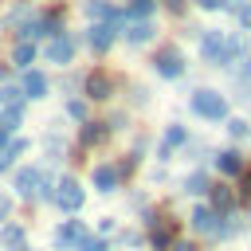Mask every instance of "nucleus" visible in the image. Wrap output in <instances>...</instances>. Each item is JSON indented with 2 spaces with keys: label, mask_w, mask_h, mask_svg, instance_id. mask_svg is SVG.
Instances as JSON below:
<instances>
[{
  "label": "nucleus",
  "mask_w": 251,
  "mask_h": 251,
  "mask_svg": "<svg viewBox=\"0 0 251 251\" xmlns=\"http://www.w3.org/2000/svg\"><path fill=\"white\" fill-rule=\"evenodd\" d=\"M227 133L239 141V137H247V133H251V122H243V118H227Z\"/></svg>",
  "instance_id": "28"
},
{
  "label": "nucleus",
  "mask_w": 251,
  "mask_h": 251,
  "mask_svg": "<svg viewBox=\"0 0 251 251\" xmlns=\"http://www.w3.org/2000/svg\"><path fill=\"white\" fill-rule=\"evenodd\" d=\"M122 31H126L122 24H114V20H98V24H90V27L82 31V43H86L94 55H110V47L118 43Z\"/></svg>",
  "instance_id": "3"
},
{
  "label": "nucleus",
  "mask_w": 251,
  "mask_h": 251,
  "mask_svg": "<svg viewBox=\"0 0 251 251\" xmlns=\"http://www.w3.org/2000/svg\"><path fill=\"white\" fill-rule=\"evenodd\" d=\"M149 231H153V235H149V243H153L157 251H161V247H169V243L176 239V224H173V220H165V216H157V224H153Z\"/></svg>",
  "instance_id": "19"
},
{
  "label": "nucleus",
  "mask_w": 251,
  "mask_h": 251,
  "mask_svg": "<svg viewBox=\"0 0 251 251\" xmlns=\"http://www.w3.org/2000/svg\"><path fill=\"white\" fill-rule=\"evenodd\" d=\"M192 4H196L200 12H224V8H227V0H192Z\"/></svg>",
  "instance_id": "30"
},
{
  "label": "nucleus",
  "mask_w": 251,
  "mask_h": 251,
  "mask_svg": "<svg viewBox=\"0 0 251 251\" xmlns=\"http://www.w3.org/2000/svg\"><path fill=\"white\" fill-rule=\"evenodd\" d=\"M212 208H220V212H227V208H235V200H239V192H231L227 184H212Z\"/></svg>",
  "instance_id": "20"
},
{
  "label": "nucleus",
  "mask_w": 251,
  "mask_h": 251,
  "mask_svg": "<svg viewBox=\"0 0 251 251\" xmlns=\"http://www.w3.org/2000/svg\"><path fill=\"white\" fill-rule=\"evenodd\" d=\"M39 184H43V169H35V165H27V169H20V173L12 176V188H16V196H24V200H31Z\"/></svg>",
  "instance_id": "12"
},
{
  "label": "nucleus",
  "mask_w": 251,
  "mask_h": 251,
  "mask_svg": "<svg viewBox=\"0 0 251 251\" xmlns=\"http://www.w3.org/2000/svg\"><path fill=\"white\" fill-rule=\"evenodd\" d=\"M110 133H114V126H110V122H82V126H78V145H82V149L102 145Z\"/></svg>",
  "instance_id": "14"
},
{
  "label": "nucleus",
  "mask_w": 251,
  "mask_h": 251,
  "mask_svg": "<svg viewBox=\"0 0 251 251\" xmlns=\"http://www.w3.org/2000/svg\"><path fill=\"white\" fill-rule=\"evenodd\" d=\"M251 55V43H247V31H227V47H224V67H243V59Z\"/></svg>",
  "instance_id": "11"
},
{
  "label": "nucleus",
  "mask_w": 251,
  "mask_h": 251,
  "mask_svg": "<svg viewBox=\"0 0 251 251\" xmlns=\"http://www.w3.org/2000/svg\"><path fill=\"white\" fill-rule=\"evenodd\" d=\"M153 12H157V0H129L126 4V16L129 20H149Z\"/></svg>",
  "instance_id": "23"
},
{
  "label": "nucleus",
  "mask_w": 251,
  "mask_h": 251,
  "mask_svg": "<svg viewBox=\"0 0 251 251\" xmlns=\"http://www.w3.org/2000/svg\"><path fill=\"white\" fill-rule=\"evenodd\" d=\"M82 239H86V227H82L78 220H67V224H63L59 231H55V247H71V243L78 247Z\"/></svg>",
  "instance_id": "18"
},
{
  "label": "nucleus",
  "mask_w": 251,
  "mask_h": 251,
  "mask_svg": "<svg viewBox=\"0 0 251 251\" xmlns=\"http://www.w3.org/2000/svg\"><path fill=\"white\" fill-rule=\"evenodd\" d=\"M78 251H106V243H102V239H90V235H86V239L78 243Z\"/></svg>",
  "instance_id": "31"
},
{
  "label": "nucleus",
  "mask_w": 251,
  "mask_h": 251,
  "mask_svg": "<svg viewBox=\"0 0 251 251\" xmlns=\"http://www.w3.org/2000/svg\"><path fill=\"white\" fill-rule=\"evenodd\" d=\"M78 39L75 31H63V35H51L43 39V63L47 67H71L75 63V51H78Z\"/></svg>",
  "instance_id": "2"
},
{
  "label": "nucleus",
  "mask_w": 251,
  "mask_h": 251,
  "mask_svg": "<svg viewBox=\"0 0 251 251\" xmlns=\"http://www.w3.org/2000/svg\"><path fill=\"white\" fill-rule=\"evenodd\" d=\"M67 114H71L75 122H90V106H86L82 98H71V102H67Z\"/></svg>",
  "instance_id": "26"
},
{
  "label": "nucleus",
  "mask_w": 251,
  "mask_h": 251,
  "mask_svg": "<svg viewBox=\"0 0 251 251\" xmlns=\"http://www.w3.org/2000/svg\"><path fill=\"white\" fill-rule=\"evenodd\" d=\"M20 122H24V102H16V106H4V114H0V126H4L8 133H16V129H20Z\"/></svg>",
  "instance_id": "22"
},
{
  "label": "nucleus",
  "mask_w": 251,
  "mask_h": 251,
  "mask_svg": "<svg viewBox=\"0 0 251 251\" xmlns=\"http://www.w3.org/2000/svg\"><path fill=\"white\" fill-rule=\"evenodd\" d=\"M55 204H59L63 212H82V204H86L82 184H78L75 176H63V180L55 184Z\"/></svg>",
  "instance_id": "8"
},
{
  "label": "nucleus",
  "mask_w": 251,
  "mask_h": 251,
  "mask_svg": "<svg viewBox=\"0 0 251 251\" xmlns=\"http://www.w3.org/2000/svg\"><path fill=\"white\" fill-rule=\"evenodd\" d=\"M20 153H27V141H24V137H16V141H8V145L0 149V173H4V169H8V165H12L16 157H20Z\"/></svg>",
  "instance_id": "24"
},
{
  "label": "nucleus",
  "mask_w": 251,
  "mask_h": 251,
  "mask_svg": "<svg viewBox=\"0 0 251 251\" xmlns=\"http://www.w3.org/2000/svg\"><path fill=\"white\" fill-rule=\"evenodd\" d=\"M122 39H126L129 47H145V43L157 39V24H153V20H129L126 31H122Z\"/></svg>",
  "instance_id": "10"
},
{
  "label": "nucleus",
  "mask_w": 251,
  "mask_h": 251,
  "mask_svg": "<svg viewBox=\"0 0 251 251\" xmlns=\"http://www.w3.org/2000/svg\"><path fill=\"white\" fill-rule=\"evenodd\" d=\"M239 204H251V169L239 173Z\"/></svg>",
  "instance_id": "29"
},
{
  "label": "nucleus",
  "mask_w": 251,
  "mask_h": 251,
  "mask_svg": "<svg viewBox=\"0 0 251 251\" xmlns=\"http://www.w3.org/2000/svg\"><path fill=\"white\" fill-rule=\"evenodd\" d=\"M8 67H12V63H0V82L8 78Z\"/></svg>",
  "instance_id": "36"
},
{
  "label": "nucleus",
  "mask_w": 251,
  "mask_h": 251,
  "mask_svg": "<svg viewBox=\"0 0 251 251\" xmlns=\"http://www.w3.org/2000/svg\"><path fill=\"white\" fill-rule=\"evenodd\" d=\"M239 71H243V78H247V82H251V55H247V63H243V67H239Z\"/></svg>",
  "instance_id": "34"
},
{
  "label": "nucleus",
  "mask_w": 251,
  "mask_h": 251,
  "mask_svg": "<svg viewBox=\"0 0 251 251\" xmlns=\"http://www.w3.org/2000/svg\"><path fill=\"white\" fill-rule=\"evenodd\" d=\"M188 110L204 122H227V94H220L212 86H196L188 98Z\"/></svg>",
  "instance_id": "1"
},
{
  "label": "nucleus",
  "mask_w": 251,
  "mask_h": 251,
  "mask_svg": "<svg viewBox=\"0 0 251 251\" xmlns=\"http://www.w3.org/2000/svg\"><path fill=\"white\" fill-rule=\"evenodd\" d=\"M188 141V129L180 126V122H173L169 129H165V137H161V145H157V157L161 161H173V149H180Z\"/></svg>",
  "instance_id": "15"
},
{
  "label": "nucleus",
  "mask_w": 251,
  "mask_h": 251,
  "mask_svg": "<svg viewBox=\"0 0 251 251\" xmlns=\"http://www.w3.org/2000/svg\"><path fill=\"white\" fill-rule=\"evenodd\" d=\"M224 47H227V31L224 27H204L196 39V51L208 67H224Z\"/></svg>",
  "instance_id": "5"
},
{
  "label": "nucleus",
  "mask_w": 251,
  "mask_h": 251,
  "mask_svg": "<svg viewBox=\"0 0 251 251\" xmlns=\"http://www.w3.org/2000/svg\"><path fill=\"white\" fill-rule=\"evenodd\" d=\"M173 251H196L192 243H173Z\"/></svg>",
  "instance_id": "35"
},
{
  "label": "nucleus",
  "mask_w": 251,
  "mask_h": 251,
  "mask_svg": "<svg viewBox=\"0 0 251 251\" xmlns=\"http://www.w3.org/2000/svg\"><path fill=\"white\" fill-rule=\"evenodd\" d=\"M20 86H24V98H31V102H39V98L51 94V78L43 71H35V67L20 71Z\"/></svg>",
  "instance_id": "9"
},
{
  "label": "nucleus",
  "mask_w": 251,
  "mask_h": 251,
  "mask_svg": "<svg viewBox=\"0 0 251 251\" xmlns=\"http://www.w3.org/2000/svg\"><path fill=\"white\" fill-rule=\"evenodd\" d=\"M161 4H165L173 16H184V12H188V4H184V0H161Z\"/></svg>",
  "instance_id": "32"
},
{
  "label": "nucleus",
  "mask_w": 251,
  "mask_h": 251,
  "mask_svg": "<svg viewBox=\"0 0 251 251\" xmlns=\"http://www.w3.org/2000/svg\"><path fill=\"white\" fill-rule=\"evenodd\" d=\"M24 102V86H0V106H16Z\"/></svg>",
  "instance_id": "27"
},
{
  "label": "nucleus",
  "mask_w": 251,
  "mask_h": 251,
  "mask_svg": "<svg viewBox=\"0 0 251 251\" xmlns=\"http://www.w3.org/2000/svg\"><path fill=\"white\" fill-rule=\"evenodd\" d=\"M82 94H86L90 102H110V98H114V75H110L106 67H90V71L82 75Z\"/></svg>",
  "instance_id": "6"
},
{
  "label": "nucleus",
  "mask_w": 251,
  "mask_h": 251,
  "mask_svg": "<svg viewBox=\"0 0 251 251\" xmlns=\"http://www.w3.org/2000/svg\"><path fill=\"white\" fill-rule=\"evenodd\" d=\"M90 180H94V188H98V192H114V188L122 184V169L106 161V165H98V169H94V176H90Z\"/></svg>",
  "instance_id": "17"
},
{
  "label": "nucleus",
  "mask_w": 251,
  "mask_h": 251,
  "mask_svg": "<svg viewBox=\"0 0 251 251\" xmlns=\"http://www.w3.org/2000/svg\"><path fill=\"white\" fill-rule=\"evenodd\" d=\"M184 192H188V196H208V192H212V180H208L204 173H192V176L184 180Z\"/></svg>",
  "instance_id": "25"
},
{
  "label": "nucleus",
  "mask_w": 251,
  "mask_h": 251,
  "mask_svg": "<svg viewBox=\"0 0 251 251\" xmlns=\"http://www.w3.org/2000/svg\"><path fill=\"white\" fill-rule=\"evenodd\" d=\"M0 243H4L8 251H27V243H24V227H16V224H4Z\"/></svg>",
  "instance_id": "21"
},
{
  "label": "nucleus",
  "mask_w": 251,
  "mask_h": 251,
  "mask_svg": "<svg viewBox=\"0 0 251 251\" xmlns=\"http://www.w3.org/2000/svg\"><path fill=\"white\" fill-rule=\"evenodd\" d=\"M192 227H196L200 235H212V239H220L227 224H224L220 208H212V204H196V208H192Z\"/></svg>",
  "instance_id": "7"
},
{
  "label": "nucleus",
  "mask_w": 251,
  "mask_h": 251,
  "mask_svg": "<svg viewBox=\"0 0 251 251\" xmlns=\"http://www.w3.org/2000/svg\"><path fill=\"white\" fill-rule=\"evenodd\" d=\"M153 71L161 75V78H169V82H176V78H184L188 75V59H184V51L180 47H161L157 55H153Z\"/></svg>",
  "instance_id": "4"
},
{
  "label": "nucleus",
  "mask_w": 251,
  "mask_h": 251,
  "mask_svg": "<svg viewBox=\"0 0 251 251\" xmlns=\"http://www.w3.org/2000/svg\"><path fill=\"white\" fill-rule=\"evenodd\" d=\"M216 169H220L224 176H239V173L247 169V157H243L239 149H224V153H216Z\"/></svg>",
  "instance_id": "16"
},
{
  "label": "nucleus",
  "mask_w": 251,
  "mask_h": 251,
  "mask_svg": "<svg viewBox=\"0 0 251 251\" xmlns=\"http://www.w3.org/2000/svg\"><path fill=\"white\" fill-rule=\"evenodd\" d=\"M35 55H39L35 39H16V43H12V51H8V63H12L16 71H27V67L35 63Z\"/></svg>",
  "instance_id": "13"
},
{
  "label": "nucleus",
  "mask_w": 251,
  "mask_h": 251,
  "mask_svg": "<svg viewBox=\"0 0 251 251\" xmlns=\"http://www.w3.org/2000/svg\"><path fill=\"white\" fill-rule=\"evenodd\" d=\"M8 212H12V196H8V192H0V224L8 220Z\"/></svg>",
  "instance_id": "33"
}]
</instances>
